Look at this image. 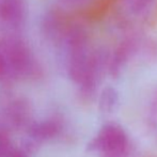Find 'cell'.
<instances>
[{
	"instance_id": "1",
	"label": "cell",
	"mask_w": 157,
	"mask_h": 157,
	"mask_svg": "<svg viewBox=\"0 0 157 157\" xmlns=\"http://www.w3.org/2000/svg\"><path fill=\"white\" fill-rule=\"evenodd\" d=\"M66 52V71L79 88L81 99L90 101L95 95L103 71V60L88 44L85 32L70 29L60 37Z\"/></svg>"
},
{
	"instance_id": "2",
	"label": "cell",
	"mask_w": 157,
	"mask_h": 157,
	"mask_svg": "<svg viewBox=\"0 0 157 157\" xmlns=\"http://www.w3.org/2000/svg\"><path fill=\"white\" fill-rule=\"evenodd\" d=\"M40 74L41 66L27 42L16 35L0 36V83L32 80Z\"/></svg>"
},
{
	"instance_id": "3",
	"label": "cell",
	"mask_w": 157,
	"mask_h": 157,
	"mask_svg": "<svg viewBox=\"0 0 157 157\" xmlns=\"http://www.w3.org/2000/svg\"><path fill=\"white\" fill-rule=\"evenodd\" d=\"M88 151L97 157H128L130 142L127 134L119 124L106 123L88 144Z\"/></svg>"
},
{
	"instance_id": "4",
	"label": "cell",
	"mask_w": 157,
	"mask_h": 157,
	"mask_svg": "<svg viewBox=\"0 0 157 157\" xmlns=\"http://www.w3.org/2000/svg\"><path fill=\"white\" fill-rule=\"evenodd\" d=\"M24 0H0V24L10 29L21 27L26 19Z\"/></svg>"
},
{
	"instance_id": "5",
	"label": "cell",
	"mask_w": 157,
	"mask_h": 157,
	"mask_svg": "<svg viewBox=\"0 0 157 157\" xmlns=\"http://www.w3.org/2000/svg\"><path fill=\"white\" fill-rule=\"evenodd\" d=\"M2 109L6 121L14 127H21L29 121V105L23 97H6L2 105Z\"/></svg>"
},
{
	"instance_id": "6",
	"label": "cell",
	"mask_w": 157,
	"mask_h": 157,
	"mask_svg": "<svg viewBox=\"0 0 157 157\" xmlns=\"http://www.w3.org/2000/svg\"><path fill=\"white\" fill-rule=\"evenodd\" d=\"M63 129V122L58 117L46 119L29 126V136L35 142L48 141L56 138Z\"/></svg>"
},
{
	"instance_id": "7",
	"label": "cell",
	"mask_w": 157,
	"mask_h": 157,
	"mask_svg": "<svg viewBox=\"0 0 157 157\" xmlns=\"http://www.w3.org/2000/svg\"><path fill=\"white\" fill-rule=\"evenodd\" d=\"M154 0H122L121 9L125 16L132 21L144 19L151 13Z\"/></svg>"
},
{
	"instance_id": "8",
	"label": "cell",
	"mask_w": 157,
	"mask_h": 157,
	"mask_svg": "<svg viewBox=\"0 0 157 157\" xmlns=\"http://www.w3.org/2000/svg\"><path fill=\"white\" fill-rule=\"evenodd\" d=\"M118 93L111 87H107L99 95V110L104 113H109L114 109L118 103Z\"/></svg>"
},
{
	"instance_id": "9",
	"label": "cell",
	"mask_w": 157,
	"mask_h": 157,
	"mask_svg": "<svg viewBox=\"0 0 157 157\" xmlns=\"http://www.w3.org/2000/svg\"><path fill=\"white\" fill-rule=\"evenodd\" d=\"M150 125L153 128V130L155 132H157V93L155 94L152 101L151 105V109H150Z\"/></svg>"
},
{
	"instance_id": "10",
	"label": "cell",
	"mask_w": 157,
	"mask_h": 157,
	"mask_svg": "<svg viewBox=\"0 0 157 157\" xmlns=\"http://www.w3.org/2000/svg\"><path fill=\"white\" fill-rule=\"evenodd\" d=\"M90 0H60V2L65 6H70V8H74V6H79L82 4L87 3Z\"/></svg>"
},
{
	"instance_id": "11",
	"label": "cell",
	"mask_w": 157,
	"mask_h": 157,
	"mask_svg": "<svg viewBox=\"0 0 157 157\" xmlns=\"http://www.w3.org/2000/svg\"><path fill=\"white\" fill-rule=\"evenodd\" d=\"M9 157H27V155L21 151H13L9 154Z\"/></svg>"
}]
</instances>
